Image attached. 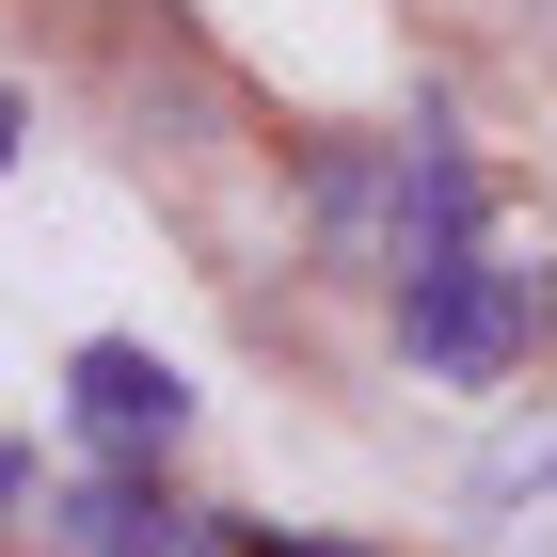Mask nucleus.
<instances>
[{
	"label": "nucleus",
	"mask_w": 557,
	"mask_h": 557,
	"mask_svg": "<svg viewBox=\"0 0 557 557\" xmlns=\"http://www.w3.org/2000/svg\"><path fill=\"white\" fill-rule=\"evenodd\" d=\"M525 335H542V287L494 271L478 239H462V256H430V271H398V350H414L430 383H510Z\"/></svg>",
	"instance_id": "obj_1"
},
{
	"label": "nucleus",
	"mask_w": 557,
	"mask_h": 557,
	"mask_svg": "<svg viewBox=\"0 0 557 557\" xmlns=\"http://www.w3.org/2000/svg\"><path fill=\"white\" fill-rule=\"evenodd\" d=\"M542 319H557V271H542Z\"/></svg>",
	"instance_id": "obj_8"
},
{
	"label": "nucleus",
	"mask_w": 557,
	"mask_h": 557,
	"mask_svg": "<svg viewBox=\"0 0 557 557\" xmlns=\"http://www.w3.org/2000/svg\"><path fill=\"white\" fill-rule=\"evenodd\" d=\"M256 557H367V542H256Z\"/></svg>",
	"instance_id": "obj_5"
},
{
	"label": "nucleus",
	"mask_w": 557,
	"mask_h": 557,
	"mask_svg": "<svg viewBox=\"0 0 557 557\" xmlns=\"http://www.w3.org/2000/svg\"><path fill=\"white\" fill-rule=\"evenodd\" d=\"M48 525H64V557H191V510H175L144 462L81 478V494H48Z\"/></svg>",
	"instance_id": "obj_3"
},
{
	"label": "nucleus",
	"mask_w": 557,
	"mask_h": 557,
	"mask_svg": "<svg viewBox=\"0 0 557 557\" xmlns=\"http://www.w3.org/2000/svg\"><path fill=\"white\" fill-rule=\"evenodd\" d=\"M64 414H81L112 462H160L175 430H191V383H175L144 335H81V350H64Z\"/></svg>",
	"instance_id": "obj_2"
},
{
	"label": "nucleus",
	"mask_w": 557,
	"mask_h": 557,
	"mask_svg": "<svg viewBox=\"0 0 557 557\" xmlns=\"http://www.w3.org/2000/svg\"><path fill=\"white\" fill-rule=\"evenodd\" d=\"M0 510H33V462H16V446H0Z\"/></svg>",
	"instance_id": "obj_4"
},
{
	"label": "nucleus",
	"mask_w": 557,
	"mask_h": 557,
	"mask_svg": "<svg viewBox=\"0 0 557 557\" xmlns=\"http://www.w3.org/2000/svg\"><path fill=\"white\" fill-rule=\"evenodd\" d=\"M525 478H542V494H557V446H542V462H525Z\"/></svg>",
	"instance_id": "obj_7"
},
{
	"label": "nucleus",
	"mask_w": 557,
	"mask_h": 557,
	"mask_svg": "<svg viewBox=\"0 0 557 557\" xmlns=\"http://www.w3.org/2000/svg\"><path fill=\"white\" fill-rule=\"evenodd\" d=\"M16 144H33V128H16V96H0V175H16Z\"/></svg>",
	"instance_id": "obj_6"
}]
</instances>
